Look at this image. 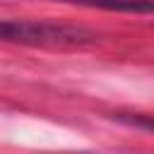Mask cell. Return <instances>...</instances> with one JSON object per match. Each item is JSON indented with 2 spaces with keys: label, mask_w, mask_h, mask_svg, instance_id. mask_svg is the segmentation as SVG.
<instances>
[{
  "label": "cell",
  "mask_w": 154,
  "mask_h": 154,
  "mask_svg": "<svg viewBox=\"0 0 154 154\" xmlns=\"http://www.w3.org/2000/svg\"><path fill=\"white\" fill-rule=\"evenodd\" d=\"M0 34L7 41L29 46H84L96 38L84 26L53 19H5Z\"/></svg>",
  "instance_id": "obj_1"
},
{
  "label": "cell",
  "mask_w": 154,
  "mask_h": 154,
  "mask_svg": "<svg viewBox=\"0 0 154 154\" xmlns=\"http://www.w3.org/2000/svg\"><path fill=\"white\" fill-rule=\"evenodd\" d=\"M67 2L103 7V10H120V12H154V0H67Z\"/></svg>",
  "instance_id": "obj_2"
},
{
  "label": "cell",
  "mask_w": 154,
  "mask_h": 154,
  "mask_svg": "<svg viewBox=\"0 0 154 154\" xmlns=\"http://www.w3.org/2000/svg\"><path fill=\"white\" fill-rule=\"evenodd\" d=\"M123 118V116H120ZM128 120L130 125H137V128H144V130H152L154 132V118H144V116H137V118H123Z\"/></svg>",
  "instance_id": "obj_3"
}]
</instances>
